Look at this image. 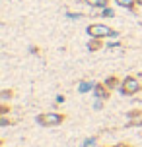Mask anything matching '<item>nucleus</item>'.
<instances>
[{"mask_svg":"<svg viewBox=\"0 0 142 147\" xmlns=\"http://www.w3.org/2000/svg\"><path fill=\"white\" fill-rule=\"evenodd\" d=\"M35 120H37V124L43 126V128H53V126L62 124V122L66 120V114L57 112V110H53V112H39Z\"/></svg>","mask_w":142,"mask_h":147,"instance_id":"f257e3e1","label":"nucleus"},{"mask_svg":"<svg viewBox=\"0 0 142 147\" xmlns=\"http://www.w3.org/2000/svg\"><path fill=\"white\" fill-rule=\"evenodd\" d=\"M142 91V83L136 80L134 76H125L123 81H121V87H119V93L123 97H132L136 93Z\"/></svg>","mask_w":142,"mask_h":147,"instance_id":"f03ea898","label":"nucleus"},{"mask_svg":"<svg viewBox=\"0 0 142 147\" xmlns=\"http://www.w3.org/2000/svg\"><path fill=\"white\" fill-rule=\"evenodd\" d=\"M88 37H96V39H107V37H119V33L115 29H111L109 25L105 23H91L86 27Z\"/></svg>","mask_w":142,"mask_h":147,"instance_id":"7ed1b4c3","label":"nucleus"},{"mask_svg":"<svg viewBox=\"0 0 142 147\" xmlns=\"http://www.w3.org/2000/svg\"><path fill=\"white\" fill-rule=\"evenodd\" d=\"M94 97L99 99V101H107V99H111V89L107 87L103 81H101V83H96V87H94Z\"/></svg>","mask_w":142,"mask_h":147,"instance_id":"20e7f679","label":"nucleus"},{"mask_svg":"<svg viewBox=\"0 0 142 147\" xmlns=\"http://www.w3.org/2000/svg\"><path fill=\"white\" fill-rule=\"evenodd\" d=\"M101 49H103V39L90 37V41H88V51H90V52H99Z\"/></svg>","mask_w":142,"mask_h":147,"instance_id":"39448f33","label":"nucleus"},{"mask_svg":"<svg viewBox=\"0 0 142 147\" xmlns=\"http://www.w3.org/2000/svg\"><path fill=\"white\" fill-rule=\"evenodd\" d=\"M121 81H123V80H121V78H117V76H107V78L103 80V83L113 91V89H119L121 87Z\"/></svg>","mask_w":142,"mask_h":147,"instance_id":"423d86ee","label":"nucleus"},{"mask_svg":"<svg viewBox=\"0 0 142 147\" xmlns=\"http://www.w3.org/2000/svg\"><path fill=\"white\" fill-rule=\"evenodd\" d=\"M115 4L121 8H127V10H130V12H134L136 8V0H115Z\"/></svg>","mask_w":142,"mask_h":147,"instance_id":"0eeeda50","label":"nucleus"},{"mask_svg":"<svg viewBox=\"0 0 142 147\" xmlns=\"http://www.w3.org/2000/svg\"><path fill=\"white\" fill-rule=\"evenodd\" d=\"M88 6H91V8H99V10H103V8H107V0H84Z\"/></svg>","mask_w":142,"mask_h":147,"instance_id":"6e6552de","label":"nucleus"},{"mask_svg":"<svg viewBox=\"0 0 142 147\" xmlns=\"http://www.w3.org/2000/svg\"><path fill=\"white\" fill-rule=\"evenodd\" d=\"M96 87V81H82L80 85H78V93H88L90 89Z\"/></svg>","mask_w":142,"mask_h":147,"instance_id":"1a4fd4ad","label":"nucleus"},{"mask_svg":"<svg viewBox=\"0 0 142 147\" xmlns=\"http://www.w3.org/2000/svg\"><path fill=\"white\" fill-rule=\"evenodd\" d=\"M12 97H14V91L12 89H2L0 91V103H8Z\"/></svg>","mask_w":142,"mask_h":147,"instance_id":"9d476101","label":"nucleus"},{"mask_svg":"<svg viewBox=\"0 0 142 147\" xmlns=\"http://www.w3.org/2000/svg\"><path fill=\"white\" fill-rule=\"evenodd\" d=\"M127 118L128 120H138V118H142V110L140 109H132L127 112Z\"/></svg>","mask_w":142,"mask_h":147,"instance_id":"9b49d317","label":"nucleus"},{"mask_svg":"<svg viewBox=\"0 0 142 147\" xmlns=\"http://www.w3.org/2000/svg\"><path fill=\"white\" fill-rule=\"evenodd\" d=\"M10 112V105L8 103H0V116H6Z\"/></svg>","mask_w":142,"mask_h":147,"instance_id":"f8f14e48","label":"nucleus"},{"mask_svg":"<svg viewBox=\"0 0 142 147\" xmlns=\"http://www.w3.org/2000/svg\"><path fill=\"white\" fill-rule=\"evenodd\" d=\"M142 126V118H138V120H130V122H127V128H140Z\"/></svg>","mask_w":142,"mask_h":147,"instance_id":"ddd939ff","label":"nucleus"},{"mask_svg":"<svg viewBox=\"0 0 142 147\" xmlns=\"http://www.w3.org/2000/svg\"><path fill=\"white\" fill-rule=\"evenodd\" d=\"M96 141H97V138H88V140L84 141L82 145H84V147H91V145H96Z\"/></svg>","mask_w":142,"mask_h":147,"instance_id":"4468645a","label":"nucleus"},{"mask_svg":"<svg viewBox=\"0 0 142 147\" xmlns=\"http://www.w3.org/2000/svg\"><path fill=\"white\" fill-rule=\"evenodd\" d=\"M113 14H115V12H113L111 8H103V10H101V16H105V18H113Z\"/></svg>","mask_w":142,"mask_h":147,"instance_id":"2eb2a0df","label":"nucleus"},{"mask_svg":"<svg viewBox=\"0 0 142 147\" xmlns=\"http://www.w3.org/2000/svg\"><path fill=\"white\" fill-rule=\"evenodd\" d=\"M10 124H12V122H10L6 116H0V126H2V128H6V126H10Z\"/></svg>","mask_w":142,"mask_h":147,"instance_id":"dca6fc26","label":"nucleus"},{"mask_svg":"<svg viewBox=\"0 0 142 147\" xmlns=\"http://www.w3.org/2000/svg\"><path fill=\"white\" fill-rule=\"evenodd\" d=\"M109 147H134V145H130V143H125V141H121V143H115V145H109Z\"/></svg>","mask_w":142,"mask_h":147,"instance_id":"f3484780","label":"nucleus"},{"mask_svg":"<svg viewBox=\"0 0 142 147\" xmlns=\"http://www.w3.org/2000/svg\"><path fill=\"white\" fill-rule=\"evenodd\" d=\"M29 51L33 52V54H39V47H35V45H33V47H29Z\"/></svg>","mask_w":142,"mask_h":147,"instance_id":"a211bd4d","label":"nucleus"},{"mask_svg":"<svg viewBox=\"0 0 142 147\" xmlns=\"http://www.w3.org/2000/svg\"><path fill=\"white\" fill-rule=\"evenodd\" d=\"M64 99H66V97H64V95H59V97H57V103H64Z\"/></svg>","mask_w":142,"mask_h":147,"instance_id":"6ab92c4d","label":"nucleus"},{"mask_svg":"<svg viewBox=\"0 0 142 147\" xmlns=\"http://www.w3.org/2000/svg\"><path fill=\"white\" fill-rule=\"evenodd\" d=\"M136 6H142V0H136Z\"/></svg>","mask_w":142,"mask_h":147,"instance_id":"aec40b11","label":"nucleus"}]
</instances>
